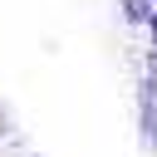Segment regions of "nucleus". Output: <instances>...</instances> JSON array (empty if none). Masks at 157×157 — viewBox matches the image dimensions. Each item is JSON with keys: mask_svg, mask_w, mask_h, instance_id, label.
Masks as SVG:
<instances>
[{"mask_svg": "<svg viewBox=\"0 0 157 157\" xmlns=\"http://www.w3.org/2000/svg\"><path fill=\"white\" fill-rule=\"evenodd\" d=\"M142 34H147V44H152V49H157V10H152V20H147V25H142Z\"/></svg>", "mask_w": 157, "mask_h": 157, "instance_id": "3", "label": "nucleus"}, {"mask_svg": "<svg viewBox=\"0 0 157 157\" xmlns=\"http://www.w3.org/2000/svg\"><path fill=\"white\" fill-rule=\"evenodd\" d=\"M152 5H157V0H152Z\"/></svg>", "mask_w": 157, "mask_h": 157, "instance_id": "4", "label": "nucleus"}, {"mask_svg": "<svg viewBox=\"0 0 157 157\" xmlns=\"http://www.w3.org/2000/svg\"><path fill=\"white\" fill-rule=\"evenodd\" d=\"M152 0H118V20H123V29H142L147 20H152Z\"/></svg>", "mask_w": 157, "mask_h": 157, "instance_id": "2", "label": "nucleus"}, {"mask_svg": "<svg viewBox=\"0 0 157 157\" xmlns=\"http://www.w3.org/2000/svg\"><path fill=\"white\" fill-rule=\"evenodd\" d=\"M132 123H137V142L147 152H157V74L142 69L137 74V88H132Z\"/></svg>", "mask_w": 157, "mask_h": 157, "instance_id": "1", "label": "nucleus"}]
</instances>
